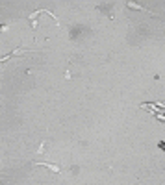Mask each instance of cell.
I'll return each mask as SVG.
<instances>
[{"mask_svg": "<svg viewBox=\"0 0 165 185\" xmlns=\"http://www.w3.org/2000/svg\"><path fill=\"white\" fill-rule=\"evenodd\" d=\"M41 167H48L50 170H54V172H61V167H56V165H50V163H37Z\"/></svg>", "mask_w": 165, "mask_h": 185, "instance_id": "cell-1", "label": "cell"}]
</instances>
